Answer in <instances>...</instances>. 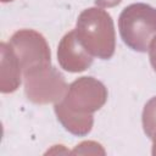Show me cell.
Instances as JSON below:
<instances>
[{"label": "cell", "instance_id": "obj_1", "mask_svg": "<svg viewBox=\"0 0 156 156\" xmlns=\"http://www.w3.org/2000/svg\"><path fill=\"white\" fill-rule=\"evenodd\" d=\"M76 33L83 46L101 60L113 56L116 33L113 20L101 7H89L80 12L76 23Z\"/></svg>", "mask_w": 156, "mask_h": 156}, {"label": "cell", "instance_id": "obj_2", "mask_svg": "<svg viewBox=\"0 0 156 156\" xmlns=\"http://www.w3.org/2000/svg\"><path fill=\"white\" fill-rule=\"evenodd\" d=\"M118 29L128 48L146 52L156 37V9L144 2L128 5L118 17Z\"/></svg>", "mask_w": 156, "mask_h": 156}, {"label": "cell", "instance_id": "obj_3", "mask_svg": "<svg viewBox=\"0 0 156 156\" xmlns=\"http://www.w3.org/2000/svg\"><path fill=\"white\" fill-rule=\"evenodd\" d=\"M107 100V88L94 77H80L73 80L65 96L55 102L58 107L69 113L80 117H93V113L100 110Z\"/></svg>", "mask_w": 156, "mask_h": 156}, {"label": "cell", "instance_id": "obj_4", "mask_svg": "<svg viewBox=\"0 0 156 156\" xmlns=\"http://www.w3.org/2000/svg\"><path fill=\"white\" fill-rule=\"evenodd\" d=\"M9 45L17 56L23 74L51 66V52L43 34L33 29H20L11 37Z\"/></svg>", "mask_w": 156, "mask_h": 156}, {"label": "cell", "instance_id": "obj_5", "mask_svg": "<svg viewBox=\"0 0 156 156\" xmlns=\"http://www.w3.org/2000/svg\"><path fill=\"white\" fill-rule=\"evenodd\" d=\"M23 78L26 96L39 105L60 101L68 89L65 76L54 66L23 74Z\"/></svg>", "mask_w": 156, "mask_h": 156}, {"label": "cell", "instance_id": "obj_6", "mask_svg": "<svg viewBox=\"0 0 156 156\" xmlns=\"http://www.w3.org/2000/svg\"><path fill=\"white\" fill-rule=\"evenodd\" d=\"M57 61L67 72L79 73L88 69L93 63V55L83 46L76 29L66 33L57 46Z\"/></svg>", "mask_w": 156, "mask_h": 156}, {"label": "cell", "instance_id": "obj_7", "mask_svg": "<svg viewBox=\"0 0 156 156\" xmlns=\"http://www.w3.org/2000/svg\"><path fill=\"white\" fill-rule=\"evenodd\" d=\"M0 91L2 94L13 93L21 84L22 67L9 44H0Z\"/></svg>", "mask_w": 156, "mask_h": 156}, {"label": "cell", "instance_id": "obj_8", "mask_svg": "<svg viewBox=\"0 0 156 156\" xmlns=\"http://www.w3.org/2000/svg\"><path fill=\"white\" fill-rule=\"evenodd\" d=\"M141 122L146 136L152 139L154 134L156 133V96L151 98L145 104L141 115Z\"/></svg>", "mask_w": 156, "mask_h": 156}, {"label": "cell", "instance_id": "obj_9", "mask_svg": "<svg viewBox=\"0 0 156 156\" xmlns=\"http://www.w3.org/2000/svg\"><path fill=\"white\" fill-rule=\"evenodd\" d=\"M149 57H150V63L156 72V37L151 40L150 46H149Z\"/></svg>", "mask_w": 156, "mask_h": 156}, {"label": "cell", "instance_id": "obj_10", "mask_svg": "<svg viewBox=\"0 0 156 156\" xmlns=\"http://www.w3.org/2000/svg\"><path fill=\"white\" fill-rule=\"evenodd\" d=\"M122 0H95V4L98 7H112L121 2Z\"/></svg>", "mask_w": 156, "mask_h": 156}, {"label": "cell", "instance_id": "obj_11", "mask_svg": "<svg viewBox=\"0 0 156 156\" xmlns=\"http://www.w3.org/2000/svg\"><path fill=\"white\" fill-rule=\"evenodd\" d=\"M151 154L154 156H156V133L152 136V150H151Z\"/></svg>", "mask_w": 156, "mask_h": 156}, {"label": "cell", "instance_id": "obj_12", "mask_svg": "<svg viewBox=\"0 0 156 156\" xmlns=\"http://www.w3.org/2000/svg\"><path fill=\"white\" fill-rule=\"evenodd\" d=\"M0 1H1V2H4V4H5V2H10V1H13V0H0Z\"/></svg>", "mask_w": 156, "mask_h": 156}]
</instances>
